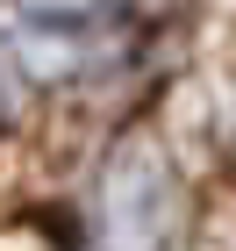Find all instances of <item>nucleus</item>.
Returning a JSON list of instances; mask_svg holds the SVG:
<instances>
[{
	"label": "nucleus",
	"mask_w": 236,
	"mask_h": 251,
	"mask_svg": "<svg viewBox=\"0 0 236 251\" xmlns=\"http://www.w3.org/2000/svg\"><path fill=\"white\" fill-rule=\"evenodd\" d=\"M0 115H7V94H0Z\"/></svg>",
	"instance_id": "3"
},
{
	"label": "nucleus",
	"mask_w": 236,
	"mask_h": 251,
	"mask_svg": "<svg viewBox=\"0 0 236 251\" xmlns=\"http://www.w3.org/2000/svg\"><path fill=\"white\" fill-rule=\"evenodd\" d=\"M100 215H107V251H165L172 230V173L157 151H136L107 173L100 194Z\"/></svg>",
	"instance_id": "1"
},
{
	"label": "nucleus",
	"mask_w": 236,
	"mask_h": 251,
	"mask_svg": "<svg viewBox=\"0 0 236 251\" xmlns=\"http://www.w3.org/2000/svg\"><path fill=\"white\" fill-rule=\"evenodd\" d=\"M122 7L129 0H21V22L50 36H86V29H107Z\"/></svg>",
	"instance_id": "2"
}]
</instances>
